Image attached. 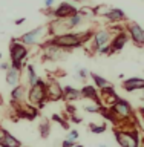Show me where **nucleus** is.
<instances>
[{
  "mask_svg": "<svg viewBox=\"0 0 144 147\" xmlns=\"http://www.w3.org/2000/svg\"><path fill=\"white\" fill-rule=\"evenodd\" d=\"M109 109H112V112L118 117L120 121H129V119L133 118V109L127 100L118 98L115 101V104Z\"/></svg>",
  "mask_w": 144,
  "mask_h": 147,
  "instance_id": "obj_7",
  "label": "nucleus"
},
{
  "mask_svg": "<svg viewBox=\"0 0 144 147\" xmlns=\"http://www.w3.org/2000/svg\"><path fill=\"white\" fill-rule=\"evenodd\" d=\"M138 113H140V117H141V123L144 124V107H140V109H138Z\"/></svg>",
  "mask_w": 144,
  "mask_h": 147,
  "instance_id": "obj_37",
  "label": "nucleus"
},
{
  "mask_svg": "<svg viewBox=\"0 0 144 147\" xmlns=\"http://www.w3.org/2000/svg\"><path fill=\"white\" fill-rule=\"evenodd\" d=\"M98 147H109V146H107V144H100Z\"/></svg>",
  "mask_w": 144,
  "mask_h": 147,
  "instance_id": "obj_42",
  "label": "nucleus"
},
{
  "mask_svg": "<svg viewBox=\"0 0 144 147\" xmlns=\"http://www.w3.org/2000/svg\"><path fill=\"white\" fill-rule=\"evenodd\" d=\"M71 119H72L74 123H81V118H78L77 115H72V117H71Z\"/></svg>",
  "mask_w": 144,
  "mask_h": 147,
  "instance_id": "obj_39",
  "label": "nucleus"
},
{
  "mask_svg": "<svg viewBox=\"0 0 144 147\" xmlns=\"http://www.w3.org/2000/svg\"><path fill=\"white\" fill-rule=\"evenodd\" d=\"M121 87L126 92H133V90H144V78H138V77H132L123 81Z\"/></svg>",
  "mask_w": 144,
  "mask_h": 147,
  "instance_id": "obj_17",
  "label": "nucleus"
},
{
  "mask_svg": "<svg viewBox=\"0 0 144 147\" xmlns=\"http://www.w3.org/2000/svg\"><path fill=\"white\" fill-rule=\"evenodd\" d=\"M115 140L120 144V147H140V136L135 130L133 124L123 126L121 129H115Z\"/></svg>",
  "mask_w": 144,
  "mask_h": 147,
  "instance_id": "obj_3",
  "label": "nucleus"
},
{
  "mask_svg": "<svg viewBox=\"0 0 144 147\" xmlns=\"http://www.w3.org/2000/svg\"><path fill=\"white\" fill-rule=\"evenodd\" d=\"M48 37H49L48 25H41V26H37L35 29H31V31L25 32V34L20 35L16 40L23 43L25 46H41L46 40H48Z\"/></svg>",
  "mask_w": 144,
  "mask_h": 147,
  "instance_id": "obj_2",
  "label": "nucleus"
},
{
  "mask_svg": "<svg viewBox=\"0 0 144 147\" xmlns=\"http://www.w3.org/2000/svg\"><path fill=\"white\" fill-rule=\"evenodd\" d=\"M0 58H2V54H0Z\"/></svg>",
  "mask_w": 144,
  "mask_h": 147,
  "instance_id": "obj_45",
  "label": "nucleus"
},
{
  "mask_svg": "<svg viewBox=\"0 0 144 147\" xmlns=\"http://www.w3.org/2000/svg\"><path fill=\"white\" fill-rule=\"evenodd\" d=\"M39 80H40V77H39V74H37V71H35L34 64H28L26 66V83H28V87L35 86L37 83H39Z\"/></svg>",
  "mask_w": 144,
  "mask_h": 147,
  "instance_id": "obj_23",
  "label": "nucleus"
},
{
  "mask_svg": "<svg viewBox=\"0 0 144 147\" xmlns=\"http://www.w3.org/2000/svg\"><path fill=\"white\" fill-rule=\"evenodd\" d=\"M78 14L85 18V20H92V18H95V11L92 6H81L80 9H78Z\"/></svg>",
  "mask_w": 144,
  "mask_h": 147,
  "instance_id": "obj_25",
  "label": "nucleus"
},
{
  "mask_svg": "<svg viewBox=\"0 0 144 147\" xmlns=\"http://www.w3.org/2000/svg\"><path fill=\"white\" fill-rule=\"evenodd\" d=\"M2 135H3V129L0 127V141H2Z\"/></svg>",
  "mask_w": 144,
  "mask_h": 147,
  "instance_id": "obj_41",
  "label": "nucleus"
},
{
  "mask_svg": "<svg viewBox=\"0 0 144 147\" xmlns=\"http://www.w3.org/2000/svg\"><path fill=\"white\" fill-rule=\"evenodd\" d=\"M75 14H78V9L75 6H72L71 3L68 2H62L58 5L57 8H54V12H52V17L54 18H69L72 16H75Z\"/></svg>",
  "mask_w": 144,
  "mask_h": 147,
  "instance_id": "obj_13",
  "label": "nucleus"
},
{
  "mask_svg": "<svg viewBox=\"0 0 144 147\" xmlns=\"http://www.w3.org/2000/svg\"><path fill=\"white\" fill-rule=\"evenodd\" d=\"M28 54H29L28 46H25L20 41H17L16 38L11 41V45H9V57H11V61L9 63L12 66L23 69L25 67V60L28 57Z\"/></svg>",
  "mask_w": 144,
  "mask_h": 147,
  "instance_id": "obj_5",
  "label": "nucleus"
},
{
  "mask_svg": "<svg viewBox=\"0 0 144 147\" xmlns=\"http://www.w3.org/2000/svg\"><path fill=\"white\" fill-rule=\"evenodd\" d=\"M89 71H87L86 67H77V75H74L77 78V80H80V81H85L87 77H89Z\"/></svg>",
  "mask_w": 144,
  "mask_h": 147,
  "instance_id": "obj_30",
  "label": "nucleus"
},
{
  "mask_svg": "<svg viewBox=\"0 0 144 147\" xmlns=\"http://www.w3.org/2000/svg\"><path fill=\"white\" fill-rule=\"evenodd\" d=\"M86 20L83 18L80 14H75V16H72V17H69L68 18V25H69V29H75V28H78V26H81L83 23H85Z\"/></svg>",
  "mask_w": 144,
  "mask_h": 147,
  "instance_id": "obj_24",
  "label": "nucleus"
},
{
  "mask_svg": "<svg viewBox=\"0 0 144 147\" xmlns=\"http://www.w3.org/2000/svg\"><path fill=\"white\" fill-rule=\"evenodd\" d=\"M9 67H11V63H9V61H3V63H0V69H2V71L6 72Z\"/></svg>",
  "mask_w": 144,
  "mask_h": 147,
  "instance_id": "obj_34",
  "label": "nucleus"
},
{
  "mask_svg": "<svg viewBox=\"0 0 144 147\" xmlns=\"http://www.w3.org/2000/svg\"><path fill=\"white\" fill-rule=\"evenodd\" d=\"M95 31L92 29H87V31H83V32H68V34H63V35H57V37H52L51 41L54 45H57L58 48H62L63 51H71V49H75V48H81L86 41L92 40V35H94Z\"/></svg>",
  "mask_w": 144,
  "mask_h": 147,
  "instance_id": "obj_1",
  "label": "nucleus"
},
{
  "mask_svg": "<svg viewBox=\"0 0 144 147\" xmlns=\"http://www.w3.org/2000/svg\"><path fill=\"white\" fill-rule=\"evenodd\" d=\"M0 147H22V142L18 141L14 135H11L9 132H6L3 129V135H2V141H0Z\"/></svg>",
  "mask_w": 144,
  "mask_h": 147,
  "instance_id": "obj_21",
  "label": "nucleus"
},
{
  "mask_svg": "<svg viewBox=\"0 0 144 147\" xmlns=\"http://www.w3.org/2000/svg\"><path fill=\"white\" fill-rule=\"evenodd\" d=\"M22 71L23 69L20 67H16L11 64V67L6 71V75H5V80H6L8 86L11 87V89H14V87H17L18 84H20V80H22Z\"/></svg>",
  "mask_w": 144,
  "mask_h": 147,
  "instance_id": "obj_14",
  "label": "nucleus"
},
{
  "mask_svg": "<svg viewBox=\"0 0 144 147\" xmlns=\"http://www.w3.org/2000/svg\"><path fill=\"white\" fill-rule=\"evenodd\" d=\"M23 22H25V18H18L16 23H17V25H20V23H23Z\"/></svg>",
  "mask_w": 144,
  "mask_h": 147,
  "instance_id": "obj_40",
  "label": "nucleus"
},
{
  "mask_svg": "<svg viewBox=\"0 0 144 147\" xmlns=\"http://www.w3.org/2000/svg\"><path fill=\"white\" fill-rule=\"evenodd\" d=\"M40 48H41V52H43V58L49 60V61H58V60H62L64 57V52H66L62 48H58L57 45H54L51 41V38L46 40Z\"/></svg>",
  "mask_w": 144,
  "mask_h": 147,
  "instance_id": "obj_8",
  "label": "nucleus"
},
{
  "mask_svg": "<svg viewBox=\"0 0 144 147\" xmlns=\"http://www.w3.org/2000/svg\"><path fill=\"white\" fill-rule=\"evenodd\" d=\"M143 98H144V95H143Z\"/></svg>",
  "mask_w": 144,
  "mask_h": 147,
  "instance_id": "obj_46",
  "label": "nucleus"
},
{
  "mask_svg": "<svg viewBox=\"0 0 144 147\" xmlns=\"http://www.w3.org/2000/svg\"><path fill=\"white\" fill-rule=\"evenodd\" d=\"M110 8L112 6H109V5H97V6L94 8V11H95V16H101V17H106V14H107L110 11Z\"/></svg>",
  "mask_w": 144,
  "mask_h": 147,
  "instance_id": "obj_27",
  "label": "nucleus"
},
{
  "mask_svg": "<svg viewBox=\"0 0 144 147\" xmlns=\"http://www.w3.org/2000/svg\"><path fill=\"white\" fill-rule=\"evenodd\" d=\"M124 29H126L129 38L133 41V45L138 48H144V29L137 22H127Z\"/></svg>",
  "mask_w": 144,
  "mask_h": 147,
  "instance_id": "obj_9",
  "label": "nucleus"
},
{
  "mask_svg": "<svg viewBox=\"0 0 144 147\" xmlns=\"http://www.w3.org/2000/svg\"><path fill=\"white\" fill-rule=\"evenodd\" d=\"M89 77L92 78V80H94L97 89H100V90H103V89H110V87H114V83H112V81L106 80L104 77H101V75H98V74H95V72H91Z\"/></svg>",
  "mask_w": 144,
  "mask_h": 147,
  "instance_id": "obj_22",
  "label": "nucleus"
},
{
  "mask_svg": "<svg viewBox=\"0 0 144 147\" xmlns=\"http://www.w3.org/2000/svg\"><path fill=\"white\" fill-rule=\"evenodd\" d=\"M115 35V32L112 29H98L94 32V35H92V48L94 49V52H97L98 49L104 48V46H109L110 41H112Z\"/></svg>",
  "mask_w": 144,
  "mask_h": 147,
  "instance_id": "obj_6",
  "label": "nucleus"
},
{
  "mask_svg": "<svg viewBox=\"0 0 144 147\" xmlns=\"http://www.w3.org/2000/svg\"><path fill=\"white\" fill-rule=\"evenodd\" d=\"M75 146V142H72V141H69V140H64L62 142V147H74Z\"/></svg>",
  "mask_w": 144,
  "mask_h": 147,
  "instance_id": "obj_36",
  "label": "nucleus"
},
{
  "mask_svg": "<svg viewBox=\"0 0 144 147\" xmlns=\"http://www.w3.org/2000/svg\"><path fill=\"white\" fill-rule=\"evenodd\" d=\"M101 107H103V106H98V104L92 103V104H85L83 106V110H85V112H89V113H100Z\"/></svg>",
  "mask_w": 144,
  "mask_h": 147,
  "instance_id": "obj_29",
  "label": "nucleus"
},
{
  "mask_svg": "<svg viewBox=\"0 0 144 147\" xmlns=\"http://www.w3.org/2000/svg\"><path fill=\"white\" fill-rule=\"evenodd\" d=\"M39 130H40V135L41 138H48L49 136V130H51V127H49V123L48 121H41L40 123V126H39Z\"/></svg>",
  "mask_w": 144,
  "mask_h": 147,
  "instance_id": "obj_28",
  "label": "nucleus"
},
{
  "mask_svg": "<svg viewBox=\"0 0 144 147\" xmlns=\"http://www.w3.org/2000/svg\"><path fill=\"white\" fill-rule=\"evenodd\" d=\"M28 98V86L18 84L17 87L11 89V104H23Z\"/></svg>",
  "mask_w": 144,
  "mask_h": 147,
  "instance_id": "obj_15",
  "label": "nucleus"
},
{
  "mask_svg": "<svg viewBox=\"0 0 144 147\" xmlns=\"http://www.w3.org/2000/svg\"><path fill=\"white\" fill-rule=\"evenodd\" d=\"M107 129V124L106 123H89V130L92 133H103Z\"/></svg>",
  "mask_w": 144,
  "mask_h": 147,
  "instance_id": "obj_26",
  "label": "nucleus"
},
{
  "mask_svg": "<svg viewBox=\"0 0 144 147\" xmlns=\"http://www.w3.org/2000/svg\"><path fill=\"white\" fill-rule=\"evenodd\" d=\"M78 130H71L68 133V136H66V140H69V141H72V142H77V140H78Z\"/></svg>",
  "mask_w": 144,
  "mask_h": 147,
  "instance_id": "obj_32",
  "label": "nucleus"
},
{
  "mask_svg": "<svg viewBox=\"0 0 144 147\" xmlns=\"http://www.w3.org/2000/svg\"><path fill=\"white\" fill-rule=\"evenodd\" d=\"M52 119H54V121H57L58 124H62L63 129L69 130V124H68V121H66V119H63V117H60L58 113H54V115H52Z\"/></svg>",
  "mask_w": 144,
  "mask_h": 147,
  "instance_id": "obj_31",
  "label": "nucleus"
},
{
  "mask_svg": "<svg viewBox=\"0 0 144 147\" xmlns=\"http://www.w3.org/2000/svg\"><path fill=\"white\" fill-rule=\"evenodd\" d=\"M66 112H68V113L72 117V115H75V112H77V107H75V106H72L71 103H68V104H66Z\"/></svg>",
  "mask_w": 144,
  "mask_h": 147,
  "instance_id": "obj_33",
  "label": "nucleus"
},
{
  "mask_svg": "<svg viewBox=\"0 0 144 147\" xmlns=\"http://www.w3.org/2000/svg\"><path fill=\"white\" fill-rule=\"evenodd\" d=\"M74 147H85V146H81V144H75Z\"/></svg>",
  "mask_w": 144,
  "mask_h": 147,
  "instance_id": "obj_43",
  "label": "nucleus"
},
{
  "mask_svg": "<svg viewBox=\"0 0 144 147\" xmlns=\"http://www.w3.org/2000/svg\"><path fill=\"white\" fill-rule=\"evenodd\" d=\"M104 18H106V20H109L110 23H118V22L127 20L126 12H124L123 9H120V8H110V11L106 14Z\"/></svg>",
  "mask_w": 144,
  "mask_h": 147,
  "instance_id": "obj_20",
  "label": "nucleus"
},
{
  "mask_svg": "<svg viewBox=\"0 0 144 147\" xmlns=\"http://www.w3.org/2000/svg\"><path fill=\"white\" fill-rule=\"evenodd\" d=\"M54 2H55V0H45V6L46 8H51V6H52V5H54Z\"/></svg>",
  "mask_w": 144,
  "mask_h": 147,
  "instance_id": "obj_38",
  "label": "nucleus"
},
{
  "mask_svg": "<svg viewBox=\"0 0 144 147\" xmlns=\"http://www.w3.org/2000/svg\"><path fill=\"white\" fill-rule=\"evenodd\" d=\"M80 90H81V96H83V98L92 100V101H94L95 104L101 106V100H100V92H97V87H95V86H89V84H86V86H83Z\"/></svg>",
  "mask_w": 144,
  "mask_h": 147,
  "instance_id": "obj_18",
  "label": "nucleus"
},
{
  "mask_svg": "<svg viewBox=\"0 0 144 147\" xmlns=\"http://www.w3.org/2000/svg\"><path fill=\"white\" fill-rule=\"evenodd\" d=\"M120 98V96L115 94L114 87H110V89H103L100 90V100H101V106L104 104V107H112V106L115 104V101H117Z\"/></svg>",
  "mask_w": 144,
  "mask_h": 147,
  "instance_id": "obj_16",
  "label": "nucleus"
},
{
  "mask_svg": "<svg viewBox=\"0 0 144 147\" xmlns=\"http://www.w3.org/2000/svg\"><path fill=\"white\" fill-rule=\"evenodd\" d=\"M129 40H130V38H129L126 29H121L120 32H117V34L114 35L112 41H110V45H109V55H112L115 52H120Z\"/></svg>",
  "mask_w": 144,
  "mask_h": 147,
  "instance_id": "obj_12",
  "label": "nucleus"
},
{
  "mask_svg": "<svg viewBox=\"0 0 144 147\" xmlns=\"http://www.w3.org/2000/svg\"><path fill=\"white\" fill-rule=\"evenodd\" d=\"M81 90L80 89H75V87L72 86H64L63 87V100H66L68 103H71V101H78L81 100Z\"/></svg>",
  "mask_w": 144,
  "mask_h": 147,
  "instance_id": "obj_19",
  "label": "nucleus"
},
{
  "mask_svg": "<svg viewBox=\"0 0 144 147\" xmlns=\"http://www.w3.org/2000/svg\"><path fill=\"white\" fill-rule=\"evenodd\" d=\"M28 103L31 106H34L37 109H41L46 104V81L39 80L35 86H32L28 89Z\"/></svg>",
  "mask_w": 144,
  "mask_h": 147,
  "instance_id": "obj_4",
  "label": "nucleus"
},
{
  "mask_svg": "<svg viewBox=\"0 0 144 147\" xmlns=\"http://www.w3.org/2000/svg\"><path fill=\"white\" fill-rule=\"evenodd\" d=\"M48 29H49V37H57V35H63V34H68V32H72L69 29V25H68V18H54L52 22L48 23Z\"/></svg>",
  "mask_w": 144,
  "mask_h": 147,
  "instance_id": "obj_11",
  "label": "nucleus"
},
{
  "mask_svg": "<svg viewBox=\"0 0 144 147\" xmlns=\"http://www.w3.org/2000/svg\"><path fill=\"white\" fill-rule=\"evenodd\" d=\"M97 54H101V55H109V46H104V48H101V49H98L97 51Z\"/></svg>",
  "mask_w": 144,
  "mask_h": 147,
  "instance_id": "obj_35",
  "label": "nucleus"
},
{
  "mask_svg": "<svg viewBox=\"0 0 144 147\" xmlns=\"http://www.w3.org/2000/svg\"><path fill=\"white\" fill-rule=\"evenodd\" d=\"M63 100V86L54 78L46 81V101H58Z\"/></svg>",
  "mask_w": 144,
  "mask_h": 147,
  "instance_id": "obj_10",
  "label": "nucleus"
},
{
  "mask_svg": "<svg viewBox=\"0 0 144 147\" xmlns=\"http://www.w3.org/2000/svg\"><path fill=\"white\" fill-rule=\"evenodd\" d=\"M74 2H85V0H74Z\"/></svg>",
  "mask_w": 144,
  "mask_h": 147,
  "instance_id": "obj_44",
  "label": "nucleus"
}]
</instances>
